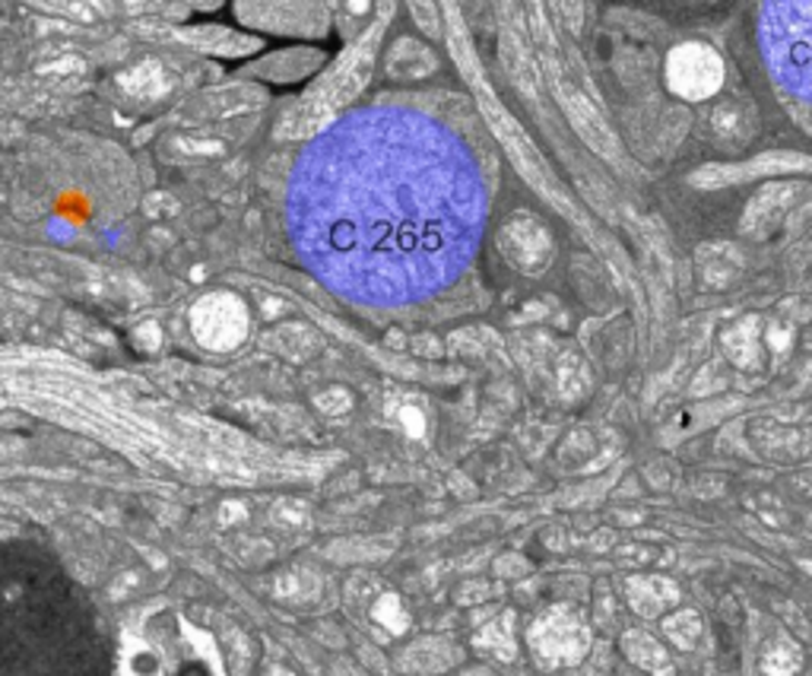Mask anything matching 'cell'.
<instances>
[{"mask_svg": "<svg viewBox=\"0 0 812 676\" xmlns=\"http://www.w3.org/2000/svg\"><path fill=\"white\" fill-rule=\"evenodd\" d=\"M771 64L781 77L803 92H812V3L803 7H769L765 10Z\"/></svg>", "mask_w": 812, "mask_h": 676, "instance_id": "1", "label": "cell"}, {"mask_svg": "<svg viewBox=\"0 0 812 676\" xmlns=\"http://www.w3.org/2000/svg\"><path fill=\"white\" fill-rule=\"evenodd\" d=\"M588 629L581 619L565 607H552L547 616H540L530 629V648L540 657L543 667H565L578 664L588 652Z\"/></svg>", "mask_w": 812, "mask_h": 676, "instance_id": "2", "label": "cell"}, {"mask_svg": "<svg viewBox=\"0 0 812 676\" xmlns=\"http://www.w3.org/2000/svg\"><path fill=\"white\" fill-rule=\"evenodd\" d=\"M666 80L682 99H708L724 83V61L708 44H680L666 61Z\"/></svg>", "mask_w": 812, "mask_h": 676, "instance_id": "3", "label": "cell"}, {"mask_svg": "<svg viewBox=\"0 0 812 676\" xmlns=\"http://www.w3.org/2000/svg\"><path fill=\"white\" fill-rule=\"evenodd\" d=\"M502 248H505L508 261L528 274H540L552 258V241H549L547 229L533 217H514L502 232Z\"/></svg>", "mask_w": 812, "mask_h": 676, "instance_id": "4", "label": "cell"}, {"mask_svg": "<svg viewBox=\"0 0 812 676\" xmlns=\"http://www.w3.org/2000/svg\"><path fill=\"white\" fill-rule=\"evenodd\" d=\"M480 106H483V111L489 115V121H492V128L499 131V137H502V143L508 147V153L514 156V162L521 166V172L528 175L530 181L537 185V188H543L547 191V169H543V162H540V156H537V150L530 147V140L524 137V131L511 121V115H508L492 96H489V89L480 87Z\"/></svg>", "mask_w": 812, "mask_h": 676, "instance_id": "5", "label": "cell"}, {"mask_svg": "<svg viewBox=\"0 0 812 676\" xmlns=\"http://www.w3.org/2000/svg\"><path fill=\"white\" fill-rule=\"evenodd\" d=\"M680 590L673 581L651 575V578H632L629 581V600L641 616H658L666 604H676Z\"/></svg>", "mask_w": 812, "mask_h": 676, "instance_id": "6", "label": "cell"}, {"mask_svg": "<svg viewBox=\"0 0 812 676\" xmlns=\"http://www.w3.org/2000/svg\"><path fill=\"white\" fill-rule=\"evenodd\" d=\"M796 195H803L800 185H771V188H765L762 195L752 200V207L746 210L743 226H746V229H755V226H765L771 219H778L788 207H791Z\"/></svg>", "mask_w": 812, "mask_h": 676, "instance_id": "7", "label": "cell"}, {"mask_svg": "<svg viewBox=\"0 0 812 676\" xmlns=\"http://www.w3.org/2000/svg\"><path fill=\"white\" fill-rule=\"evenodd\" d=\"M622 648H625V655L635 660L638 667H644L648 674L654 676H670L673 674V664H670V657L666 652L660 648L658 642L651 638V635L644 633H629L622 638Z\"/></svg>", "mask_w": 812, "mask_h": 676, "instance_id": "8", "label": "cell"}, {"mask_svg": "<svg viewBox=\"0 0 812 676\" xmlns=\"http://www.w3.org/2000/svg\"><path fill=\"white\" fill-rule=\"evenodd\" d=\"M458 660V648L444 645V642H419L413 648H407L403 655V667L407 670H419V674H435L444 670Z\"/></svg>", "mask_w": 812, "mask_h": 676, "instance_id": "9", "label": "cell"}, {"mask_svg": "<svg viewBox=\"0 0 812 676\" xmlns=\"http://www.w3.org/2000/svg\"><path fill=\"white\" fill-rule=\"evenodd\" d=\"M726 356L736 362V366H755L759 362V340H755V321H743L736 328H730L724 334Z\"/></svg>", "mask_w": 812, "mask_h": 676, "instance_id": "10", "label": "cell"}, {"mask_svg": "<svg viewBox=\"0 0 812 676\" xmlns=\"http://www.w3.org/2000/svg\"><path fill=\"white\" fill-rule=\"evenodd\" d=\"M432 67H435V58L422 44L410 42V39H403L391 54V70H397L400 77H425Z\"/></svg>", "mask_w": 812, "mask_h": 676, "instance_id": "11", "label": "cell"}, {"mask_svg": "<svg viewBox=\"0 0 812 676\" xmlns=\"http://www.w3.org/2000/svg\"><path fill=\"white\" fill-rule=\"evenodd\" d=\"M477 648H485V652H495L502 660H511L514 657V638H511V613L492 619L485 626L483 633L477 635Z\"/></svg>", "mask_w": 812, "mask_h": 676, "instance_id": "12", "label": "cell"}, {"mask_svg": "<svg viewBox=\"0 0 812 676\" xmlns=\"http://www.w3.org/2000/svg\"><path fill=\"white\" fill-rule=\"evenodd\" d=\"M796 667H800V648L793 645L788 635H778L774 645L765 652V674L791 676Z\"/></svg>", "mask_w": 812, "mask_h": 676, "instance_id": "13", "label": "cell"}, {"mask_svg": "<svg viewBox=\"0 0 812 676\" xmlns=\"http://www.w3.org/2000/svg\"><path fill=\"white\" fill-rule=\"evenodd\" d=\"M663 629H666V635H670L680 648H692V645L699 642V635H702V619H699V613L682 610L676 613V616H670V619L663 623Z\"/></svg>", "mask_w": 812, "mask_h": 676, "instance_id": "14", "label": "cell"}, {"mask_svg": "<svg viewBox=\"0 0 812 676\" xmlns=\"http://www.w3.org/2000/svg\"><path fill=\"white\" fill-rule=\"evenodd\" d=\"M374 619H378L388 633H403V629L410 626V616H407L403 604H400V597H394V594H384V597L374 604Z\"/></svg>", "mask_w": 812, "mask_h": 676, "instance_id": "15", "label": "cell"}, {"mask_svg": "<svg viewBox=\"0 0 812 676\" xmlns=\"http://www.w3.org/2000/svg\"><path fill=\"white\" fill-rule=\"evenodd\" d=\"M403 422H407V429H410V436H422V429H425V419H422V414H419L417 407H407L403 410Z\"/></svg>", "mask_w": 812, "mask_h": 676, "instance_id": "16", "label": "cell"}]
</instances>
